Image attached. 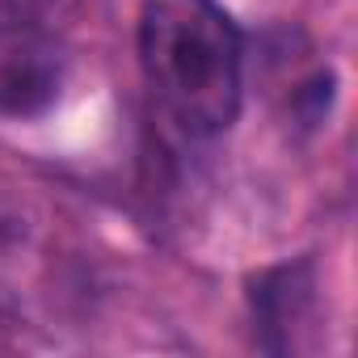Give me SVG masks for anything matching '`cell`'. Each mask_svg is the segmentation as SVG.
Returning a JSON list of instances; mask_svg holds the SVG:
<instances>
[{"instance_id": "obj_1", "label": "cell", "mask_w": 358, "mask_h": 358, "mask_svg": "<svg viewBox=\"0 0 358 358\" xmlns=\"http://www.w3.org/2000/svg\"><path fill=\"white\" fill-rule=\"evenodd\" d=\"M245 43L220 0H143L139 68L160 118L186 139H211L241 114Z\"/></svg>"}, {"instance_id": "obj_2", "label": "cell", "mask_w": 358, "mask_h": 358, "mask_svg": "<svg viewBox=\"0 0 358 358\" xmlns=\"http://www.w3.org/2000/svg\"><path fill=\"white\" fill-rule=\"evenodd\" d=\"M64 89V51L30 17L0 22V118H34Z\"/></svg>"}, {"instance_id": "obj_3", "label": "cell", "mask_w": 358, "mask_h": 358, "mask_svg": "<svg viewBox=\"0 0 358 358\" xmlns=\"http://www.w3.org/2000/svg\"><path fill=\"white\" fill-rule=\"evenodd\" d=\"M249 308H253V320L262 333V350H270V354L295 350V333L303 329V320L316 308L312 262H287V266L266 270L249 291Z\"/></svg>"}]
</instances>
